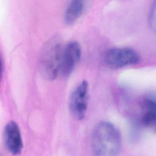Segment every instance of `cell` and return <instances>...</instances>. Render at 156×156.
Listing matches in <instances>:
<instances>
[{"instance_id": "cell-1", "label": "cell", "mask_w": 156, "mask_h": 156, "mask_svg": "<svg viewBox=\"0 0 156 156\" xmlns=\"http://www.w3.org/2000/svg\"><path fill=\"white\" fill-rule=\"evenodd\" d=\"M91 145L93 152L96 155H117L121 148L120 132L110 122L100 121L92 130Z\"/></svg>"}, {"instance_id": "cell-2", "label": "cell", "mask_w": 156, "mask_h": 156, "mask_svg": "<svg viewBox=\"0 0 156 156\" xmlns=\"http://www.w3.org/2000/svg\"><path fill=\"white\" fill-rule=\"evenodd\" d=\"M62 50L58 37H52L44 44L39 58V69L44 78L53 80L60 73Z\"/></svg>"}, {"instance_id": "cell-3", "label": "cell", "mask_w": 156, "mask_h": 156, "mask_svg": "<svg viewBox=\"0 0 156 156\" xmlns=\"http://www.w3.org/2000/svg\"><path fill=\"white\" fill-rule=\"evenodd\" d=\"M107 65L112 68H120L137 64L140 60L138 54L127 47L113 48L108 50L104 57Z\"/></svg>"}, {"instance_id": "cell-4", "label": "cell", "mask_w": 156, "mask_h": 156, "mask_svg": "<svg viewBox=\"0 0 156 156\" xmlns=\"http://www.w3.org/2000/svg\"><path fill=\"white\" fill-rule=\"evenodd\" d=\"M89 85L87 80H82L73 89L69 101V108L71 115L77 120L84 118L88 100Z\"/></svg>"}, {"instance_id": "cell-5", "label": "cell", "mask_w": 156, "mask_h": 156, "mask_svg": "<svg viewBox=\"0 0 156 156\" xmlns=\"http://www.w3.org/2000/svg\"><path fill=\"white\" fill-rule=\"evenodd\" d=\"M81 57V47L76 41H71L63 48L60 73L65 77H69Z\"/></svg>"}, {"instance_id": "cell-6", "label": "cell", "mask_w": 156, "mask_h": 156, "mask_svg": "<svg viewBox=\"0 0 156 156\" xmlns=\"http://www.w3.org/2000/svg\"><path fill=\"white\" fill-rule=\"evenodd\" d=\"M5 146L9 152L13 155L21 154L23 143L20 127L14 121H10L5 126L4 131Z\"/></svg>"}, {"instance_id": "cell-7", "label": "cell", "mask_w": 156, "mask_h": 156, "mask_svg": "<svg viewBox=\"0 0 156 156\" xmlns=\"http://www.w3.org/2000/svg\"><path fill=\"white\" fill-rule=\"evenodd\" d=\"M141 118L143 124L155 129L156 122V104L155 95H148L143 99L141 104Z\"/></svg>"}, {"instance_id": "cell-8", "label": "cell", "mask_w": 156, "mask_h": 156, "mask_svg": "<svg viewBox=\"0 0 156 156\" xmlns=\"http://www.w3.org/2000/svg\"><path fill=\"white\" fill-rule=\"evenodd\" d=\"M85 8V1L73 0L67 5L63 15V19L66 24L74 23L82 15Z\"/></svg>"}, {"instance_id": "cell-9", "label": "cell", "mask_w": 156, "mask_h": 156, "mask_svg": "<svg viewBox=\"0 0 156 156\" xmlns=\"http://www.w3.org/2000/svg\"><path fill=\"white\" fill-rule=\"evenodd\" d=\"M149 23L151 25L152 28L154 29H155V3L154 2V4L152 5L151 10H150V13H149Z\"/></svg>"}]
</instances>
